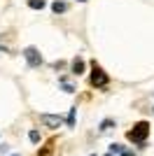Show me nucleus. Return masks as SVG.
Masks as SVG:
<instances>
[{"instance_id": "nucleus-1", "label": "nucleus", "mask_w": 154, "mask_h": 156, "mask_svg": "<svg viewBox=\"0 0 154 156\" xmlns=\"http://www.w3.org/2000/svg\"><path fill=\"white\" fill-rule=\"evenodd\" d=\"M147 135H149V124H147V121H138V124L126 133L128 140H131V142H138V144L145 142V137H147Z\"/></svg>"}, {"instance_id": "nucleus-2", "label": "nucleus", "mask_w": 154, "mask_h": 156, "mask_svg": "<svg viewBox=\"0 0 154 156\" xmlns=\"http://www.w3.org/2000/svg\"><path fill=\"white\" fill-rule=\"evenodd\" d=\"M91 84L98 86V89H103V86H108V75L103 72L101 65L94 63V70H91Z\"/></svg>"}, {"instance_id": "nucleus-3", "label": "nucleus", "mask_w": 154, "mask_h": 156, "mask_svg": "<svg viewBox=\"0 0 154 156\" xmlns=\"http://www.w3.org/2000/svg\"><path fill=\"white\" fill-rule=\"evenodd\" d=\"M24 58L28 61V65H31V68L42 65V56H40V51L35 49V47H26V49H24Z\"/></svg>"}, {"instance_id": "nucleus-4", "label": "nucleus", "mask_w": 154, "mask_h": 156, "mask_svg": "<svg viewBox=\"0 0 154 156\" xmlns=\"http://www.w3.org/2000/svg\"><path fill=\"white\" fill-rule=\"evenodd\" d=\"M40 121H42L47 128H61V124H63V119L56 117V114H40Z\"/></svg>"}, {"instance_id": "nucleus-5", "label": "nucleus", "mask_w": 154, "mask_h": 156, "mask_svg": "<svg viewBox=\"0 0 154 156\" xmlns=\"http://www.w3.org/2000/svg\"><path fill=\"white\" fill-rule=\"evenodd\" d=\"M72 72H75V75H82V72H84V58L77 56V58L72 61Z\"/></svg>"}, {"instance_id": "nucleus-6", "label": "nucleus", "mask_w": 154, "mask_h": 156, "mask_svg": "<svg viewBox=\"0 0 154 156\" xmlns=\"http://www.w3.org/2000/svg\"><path fill=\"white\" fill-rule=\"evenodd\" d=\"M51 9H54V12H56V14H61V12H65V9H68V5H65L63 0H56V2L51 5Z\"/></svg>"}, {"instance_id": "nucleus-7", "label": "nucleus", "mask_w": 154, "mask_h": 156, "mask_svg": "<svg viewBox=\"0 0 154 156\" xmlns=\"http://www.w3.org/2000/svg\"><path fill=\"white\" fill-rule=\"evenodd\" d=\"M45 0H28V7H31V9H45Z\"/></svg>"}, {"instance_id": "nucleus-8", "label": "nucleus", "mask_w": 154, "mask_h": 156, "mask_svg": "<svg viewBox=\"0 0 154 156\" xmlns=\"http://www.w3.org/2000/svg\"><path fill=\"white\" fill-rule=\"evenodd\" d=\"M110 154H124L122 144H110Z\"/></svg>"}, {"instance_id": "nucleus-9", "label": "nucleus", "mask_w": 154, "mask_h": 156, "mask_svg": "<svg viewBox=\"0 0 154 156\" xmlns=\"http://www.w3.org/2000/svg\"><path fill=\"white\" fill-rule=\"evenodd\" d=\"M28 140L38 144V142H40V133H38V130H31V133H28Z\"/></svg>"}, {"instance_id": "nucleus-10", "label": "nucleus", "mask_w": 154, "mask_h": 156, "mask_svg": "<svg viewBox=\"0 0 154 156\" xmlns=\"http://www.w3.org/2000/svg\"><path fill=\"white\" fill-rule=\"evenodd\" d=\"M75 110L77 107H70V112H68V126H75Z\"/></svg>"}, {"instance_id": "nucleus-11", "label": "nucleus", "mask_w": 154, "mask_h": 156, "mask_svg": "<svg viewBox=\"0 0 154 156\" xmlns=\"http://www.w3.org/2000/svg\"><path fill=\"white\" fill-rule=\"evenodd\" d=\"M112 126H115V121H112V119H105V121L101 124V130H110Z\"/></svg>"}, {"instance_id": "nucleus-12", "label": "nucleus", "mask_w": 154, "mask_h": 156, "mask_svg": "<svg viewBox=\"0 0 154 156\" xmlns=\"http://www.w3.org/2000/svg\"><path fill=\"white\" fill-rule=\"evenodd\" d=\"M40 156H51V144H47L45 149H42V154H40Z\"/></svg>"}, {"instance_id": "nucleus-13", "label": "nucleus", "mask_w": 154, "mask_h": 156, "mask_svg": "<svg viewBox=\"0 0 154 156\" xmlns=\"http://www.w3.org/2000/svg\"><path fill=\"white\" fill-rule=\"evenodd\" d=\"M119 156H133V151H124V154H119Z\"/></svg>"}, {"instance_id": "nucleus-14", "label": "nucleus", "mask_w": 154, "mask_h": 156, "mask_svg": "<svg viewBox=\"0 0 154 156\" xmlns=\"http://www.w3.org/2000/svg\"><path fill=\"white\" fill-rule=\"evenodd\" d=\"M9 156H21V154H9Z\"/></svg>"}, {"instance_id": "nucleus-15", "label": "nucleus", "mask_w": 154, "mask_h": 156, "mask_svg": "<svg viewBox=\"0 0 154 156\" xmlns=\"http://www.w3.org/2000/svg\"><path fill=\"white\" fill-rule=\"evenodd\" d=\"M105 156H115V154H105Z\"/></svg>"}, {"instance_id": "nucleus-16", "label": "nucleus", "mask_w": 154, "mask_h": 156, "mask_svg": "<svg viewBox=\"0 0 154 156\" xmlns=\"http://www.w3.org/2000/svg\"><path fill=\"white\" fill-rule=\"evenodd\" d=\"M79 2H86V0H79Z\"/></svg>"}]
</instances>
